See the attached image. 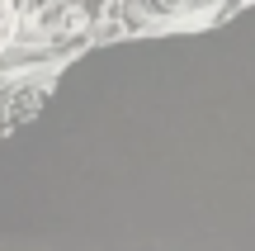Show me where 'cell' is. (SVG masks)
Segmentation results:
<instances>
[{
  "mask_svg": "<svg viewBox=\"0 0 255 251\" xmlns=\"http://www.w3.org/2000/svg\"><path fill=\"white\" fill-rule=\"evenodd\" d=\"M43 24H47V28L57 24V28L66 33V28H81V24H85V14H81V9H57V14L47 9V14H43Z\"/></svg>",
  "mask_w": 255,
  "mask_h": 251,
  "instance_id": "cell-1",
  "label": "cell"
},
{
  "mask_svg": "<svg viewBox=\"0 0 255 251\" xmlns=\"http://www.w3.org/2000/svg\"><path fill=\"white\" fill-rule=\"evenodd\" d=\"M14 28V0H0V38Z\"/></svg>",
  "mask_w": 255,
  "mask_h": 251,
  "instance_id": "cell-2",
  "label": "cell"
}]
</instances>
